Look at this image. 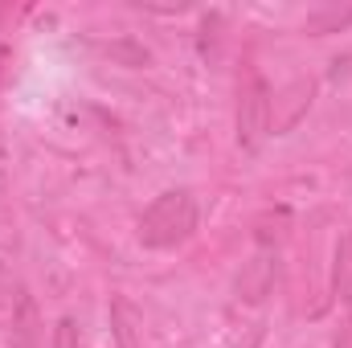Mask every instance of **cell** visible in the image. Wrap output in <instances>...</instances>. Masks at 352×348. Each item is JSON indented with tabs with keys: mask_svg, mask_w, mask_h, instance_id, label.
I'll list each match as a JSON object with an SVG mask.
<instances>
[{
	"mask_svg": "<svg viewBox=\"0 0 352 348\" xmlns=\"http://www.w3.org/2000/svg\"><path fill=\"white\" fill-rule=\"evenodd\" d=\"M336 295L352 307V230L336 246Z\"/></svg>",
	"mask_w": 352,
	"mask_h": 348,
	"instance_id": "cell-7",
	"label": "cell"
},
{
	"mask_svg": "<svg viewBox=\"0 0 352 348\" xmlns=\"http://www.w3.org/2000/svg\"><path fill=\"white\" fill-rule=\"evenodd\" d=\"M54 348H78V324H74L70 316L58 320V328H54Z\"/></svg>",
	"mask_w": 352,
	"mask_h": 348,
	"instance_id": "cell-9",
	"label": "cell"
},
{
	"mask_svg": "<svg viewBox=\"0 0 352 348\" xmlns=\"http://www.w3.org/2000/svg\"><path fill=\"white\" fill-rule=\"evenodd\" d=\"M344 25H352V8H320L303 21V33H340Z\"/></svg>",
	"mask_w": 352,
	"mask_h": 348,
	"instance_id": "cell-6",
	"label": "cell"
},
{
	"mask_svg": "<svg viewBox=\"0 0 352 348\" xmlns=\"http://www.w3.org/2000/svg\"><path fill=\"white\" fill-rule=\"evenodd\" d=\"M270 287H274V254L270 250H258L254 259L242 266V274H238V299L258 303V299L270 295Z\"/></svg>",
	"mask_w": 352,
	"mask_h": 348,
	"instance_id": "cell-5",
	"label": "cell"
},
{
	"mask_svg": "<svg viewBox=\"0 0 352 348\" xmlns=\"http://www.w3.org/2000/svg\"><path fill=\"white\" fill-rule=\"evenodd\" d=\"M270 135V87L258 70H246V78L238 83V148L258 152Z\"/></svg>",
	"mask_w": 352,
	"mask_h": 348,
	"instance_id": "cell-2",
	"label": "cell"
},
{
	"mask_svg": "<svg viewBox=\"0 0 352 348\" xmlns=\"http://www.w3.org/2000/svg\"><path fill=\"white\" fill-rule=\"evenodd\" d=\"M111 328H115L119 348H144V345H140V336H135V324H131V316H127V307H123V303H111Z\"/></svg>",
	"mask_w": 352,
	"mask_h": 348,
	"instance_id": "cell-8",
	"label": "cell"
},
{
	"mask_svg": "<svg viewBox=\"0 0 352 348\" xmlns=\"http://www.w3.org/2000/svg\"><path fill=\"white\" fill-rule=\"evenodd\" d=\"M192 230H197V201H192V193H184V188L160 193V197L144 209V217H140V226H135V234H140V242H144L148 250L180 246L184 238H192Z\"/></svg>",
	"mask_w": 352,
	"mask_h": 348,
	"instance_id": "cell-1",
	"label": "cell"
},
{
	"mask_svg": "<svg viewBox=\"0 0 352 348\" xmlns=\"http://www.w3.org/2000/svg\"><path fill=\"white\" fill-rule=\"evenodd\" d=\"M8 348H41V320H37V303L25 287H16L12 295V328H8Z\"/></svg>",
	"mask_w": 352,
	"mask_h": 348,
	"instance_id": "cell-3",
	"label": "cell"
},
{
	"mask_svg": "<svg viewBox=\"0 0 352 348\" xmlns=\"http://www.w3.org/2000/svg\"><path fill=\"white\" fill-rule=\"evenodd\" d=\"M311 90H316L311 83H291L278 98H270V127L274 131H291L303 119V111L311 107Z\"/></svg>",
	"mask_w": 352,
	"mask_h": 348,
	"instance_id": "cell-4",
	"label": "cell"
}]
</instances>
